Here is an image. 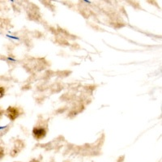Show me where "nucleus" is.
<instances>
[{"label": "nucleus", "mask_w": 162, "mask_h": 162, "mask_svg": "<svg viewBox=\"0 0 162 162\" xmlns=\"http://www.w3.org/2000/svg\"><path fill=\"white\" fill-rule=\"evenodd\" d=\"M2 111L0 110V118L2 117Z\"/></svg>", "instance_id": "obj_7"}, {"label": "nucleus", "mask_w": 162, "mask_h": 162, "mask_svg": "<svg viewBox=\"0 0 162 162\" xmlns=\"http://www.w3.org/2000/svg\"><path fill=\"white\" fill-rule=\"evenodd\" d=\"M47 134V127L46 126L37 125L35 126L33 129V135L35 140H40L45 137Z\"/></svg>", "instance_id": "obj_1"}, {"label": "nucleus", "mask_w": 162, "mask_h": 162, "mask_svg": "<svg viewBox=\"0 0 162 162\" xmlns=\"http://www.w3.org/2000/svg\"><path fill=\"white\" fill-rule=\"evenodd\" d=\"M4 149L2 147H0V159L4 156Z\"/></svg>", "instance_id": "obj_5"}, {"label": "nucleus", "mask_w": 162, "mask_h": 162, "mask_svg": "<svg viewBox=\"0 0 162 162\" xmlns=\"http://www.w3.org/2000/svg\"><path fill=\"white\" fill-rule=\"evenodd\" d=\"M6 114L11 121H14L20 116V109L15 107V106H9L6 110Z\"/></svg>", "instance_id": "obj_2"}, {"label": "nucleus", "mask_w": 162, "mask_h": 162, "mask_svg": "<svg viewBox=\"0 0 162 162\" xmlns=\"http://www.w3.org/2000/svg\"><path fill=\"white\" fill-rule=\"evenodd\" d=\"M30 162H40V161H39V160H36V159H33V160H32Z\"/></svg>", "instance_id": "obj_6"}, {"label": "nucleus", "mask_w": 162, "mask_h": 162, "mask_svg": "<svg viewBox=\"0 0 162 162\" xmlns=\"http://www.w3.org/2000/svg\"><path fill=\"white\" fill-rule=\"evenodd\" d=\"M5 93V88L4 87H2V86H0V99L2 98L3 96H4Z\"/></svg>", "instance_id": "obj_4"}, {"label": "nucleus", "mask_w": 162, "mask_h": 162, "mask_svg": "<svg viewBox=\"0 0 162 162\" xmlns=\"http://www.w3.org/2000/svg\"><path fill=\"white\" fill-rule=\"evenodd\" d=\"M23 145H24V144H23L22 142L20 143V145H18V144H16V145L14 146L12 151H11V156H16L17 155V154H18L20 151H21V149H22V148H23Z\"/></svg>", "instance_id": "obj_3"}]
</instances>
